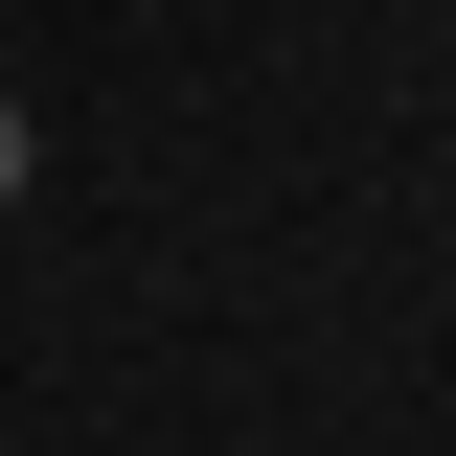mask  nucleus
<instances>
[{
  "instance_id": "f257e3e1",
  "label": "nucleus",
  "mask_w": 456,
  "mask_h": 456,
  "mask_svg": "<svg viewBox=\"0 0 456 456\" xmlns=\"http://www.w3.org/2000/svg\"><path fill=\"white\" fill-rule=\"evenodd\" d=\"M23 183H46V114H23V92H0V206H23Z\"/></svg>"
}]
</instances>
